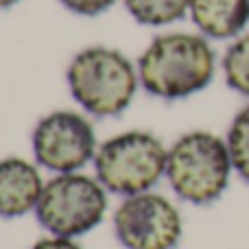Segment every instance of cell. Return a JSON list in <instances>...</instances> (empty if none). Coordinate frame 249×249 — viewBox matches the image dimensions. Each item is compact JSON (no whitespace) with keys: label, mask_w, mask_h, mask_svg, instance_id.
<instances>
[{"label":"cell","mask_w":249,"mask_h":249,"mask_svg":"<svg viewBox=\"0 0 249 249\" xmlns=\"http://www.w3.org/2000/svg\"><path fill=\"white\" fill-rule=\"evenodd\" d=\"M216 55L206 35L166 33L155 37L138 59V77L149 94L166 101L206 90L214 79Z\"/></svg>","instance_id":"cell-1"},{"label":"cell","mask_w":249,"mask_h":249,"mask_svg":"<svg viewBox=\"0 0 249 249\" xmlns=\"http://www.w3.org/2000/svg\"><path fill=\"white\" fill-rule=\"evenodd\" d=\"M66 79L74 101L101 118L123 114L131 105L140 83L131 61L121 51L107 46H90L77 53Z\"/></svg>","instance_id":"cell-2"},{"label":"cell","mask_w":249,"mask_h":249,"mask_svg":"<svg viewBox=\"0 0 249 249\" xmlns=\"http://www.w3.org/2000/svg\"><path fill=\"white\" fill-rule=\"evenodd\" d=\"M228 142L210 131H190L168 151L166 177L173 193L195 206H208L228 190L232 175Z\"/></svg>","instance_id":"cell-3"},{"label":"cell","mask_w":249,"mask_h":249,"mask_svg":"<svg viewBox=\"0 0 249 249\" xmlns=\"http://www.w3.org/2000/svg\"><path fill=\"white\" fill-rule=\"evenodd\" d=\"M168 151L149 131H124L105 140L94 155L99 181L109 193L131 197L149 193L166 175Z\"/></svg>","instance_id":"cell-4"},{"label":"cell","mask_w":249,"mask_h":249,"mask_svg":"<svg viewBox=\"0 0 249 249\" xmlns=\"http://www.w3.org/2000/svg\"><path fill=\"white\" fill-rule=\"evenodd\" d=\"M107 210V188L81 173H59L44 184L35 214L44 230L59 238H74L101 225Z\"/></svg>","instance_id":"cell-5"},{"label":"cell","mask_w":249,"mask_h":249,"mask_svg":"<svg viewBox=\"0 0 249 249\" xmlns=\"http://www.w3.org/2000/svg\"><path fill=\"white\" fill-rule=\"evenodd\" d=\"M116 238L124 249H175L181 238V214L164 195L124 197L114 212Z\"/></svg>","instance_id":"cell-6"},{"label":"cell","mask_w":249,"mask_h":249,"mask_svg":"<svg viewBox=\"0 0 249 249\" xmlns=\"http://www.w3.org/2000/svg\"><path fill=\"white\" fill-rule=\"evenodd\" d=\"M35 160L48 171L77 173L96 155L94 127L83 114L70 109L44 116L33 129Z\"/></svg>","instance_id":"cell-7"},{"label":"cell","mask_w":249,"mask_h":249,"mask_svg":"<svg viewBox=\"0 0 249 249\" xmlns=\"http://www.w3.org/2000/svg\"><path fill=\"white\" fill-rule=\"evenodd\" d=\"M44 181L39 171L22 158L0 160V216L16 219L37 208Z\"/></svg>","instance_id":"cell-8"},{"label":"cell","mask_w":249,"mask_h":249,"mask_svg":"<svg viewBox=\"0 0 249 249\" xmlns=\"http://www.w3.org/2000/svg\"><path fill=\"white\" fill-rule=\"evenodd\" d=\"M190 18L206 37L232 39L249 22V0H193Z\"/></svg>","instance_id":"cell-9"},{"label":"cell","mask_w":249,"mask_h":249,"mask_svg":"<svg viewBox=\"0 0 249 249\" xmlns=\"http://www.w3.org/2000/svg\"><path fill=\"white\" fill-rule=\"evenodd\" d=\"M129 16L146 26H164L181 20L193 0H123Z\"/></svg>","instance_id":"cell-10"},{"label":"cell","mask_w":249,"mask_h":249,"mask_svg":"<svg viewBox=\"0 0 249 249\" xmlns=\"http://www.w3.org/2000/svg\"><path fill=\"white\" fill-rule=\"evenodd\" d=\"M225 83L249 99V33L238 35L223 55Z\"/></svg>","instance_id":"cell-11"},{"label":"cell","mask_w":249,"mask_h":249,"mask_svg":"<svg viewBox=\"0 0 249 249\" xmlns=\"http://www.w3.org/2000/svg\"><path fill=\"white\" fill-rule=\"evenodd\" d=\"M225 142H228L234 171L249 184V103L234 116Z\"/></svg>","instance_id":"cell-12"},{"label":"cell","mask_w":249,"mask_h":249,"mask_svg":"<svg viewBox=\"0 0 249 249\" xmlns=\"http://www.w3.org/2000/svg\"><path fill=\"white\" fill-rule=\"evenodd\" d=\"M61 4H64L68 11L77 13V16H99V13L107 11L109 7H112L116 0H59Z\"/></svg>","instance_id":"cell-13"},{"label":"cell","mask_w":249,"mask_h":249,"mask_svg":"<svg viewBox=\"0 0 249 249\" xmlns=\"http://www.w3.org/2000/svg\"><path fill=\"white\" fill-rule=\"evenodd\" d=\"M33 249H81L77 243H72V238H59V236H53V238H42L33 245Z\"/></svg>","instance_id":"cell-14"},{"label":"cell","mask_w":249,"mask_h":249,"mask_svg":"<svg viewBox=\"0 0 249 249\" xmlns=\"http://www.w3.org/2000/svg\"><path fill=\"white\" fill-rule=\"evenodd\" d=\"M18 0H0V9H9V7H13Z\"/></svg>","instance_id":"cell-15"}]
</instances>
